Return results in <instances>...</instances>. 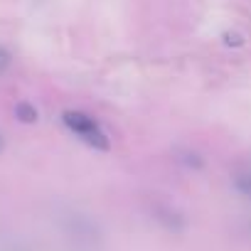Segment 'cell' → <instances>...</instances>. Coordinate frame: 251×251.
<instances>
[{"label":"cell","instance_id":"2","mask_svg":"<svg viewBox=\"0 0 251 251\" xmlns=\"http://www.w3.org/2000/svg\"><path fill=\"white\" fill-rule=\"evenodd\" d=\"M234 185H236V190L244 195V197H249L251 200V163H239L236 168H234Z\"/></svg>","mask_w":251,"mask_h":251},{"label":"cell","instance_id":"6","mask_svg":"<svg viewBox=\"0 0 251 251\" xmlns=\"http://www.w3.org/2000/svg\"><path fill=\"white\" fill-rule=\"evenodd\" d=\"M3 146H5V143H3V138H0V151H3Z\"/></svg>","mask_w":251,"mask_h":251},{"label":"cell","instance_id":"3","mask_svg":"<svg viewBox=\"0 0 251 251\" xmlns=\"http://www.w3.org/2000/svg\"><path fill=\"white\" fill-rule=\"evenodd\" d=\"M15 118H18L20 123H35V121L40 118V113H37V108H35L30 101H20V103L15 106Z\"/></svg>","mask_w":251,"mask_h":251},{"label":"cell","instance_id":"5","mask_svg":"<svg viewBox=\"0 0 251 251\" xmlns=\"http://www.w3.org/2000/svg\"><path fill=\"white\" fill-rule=\"evenodd\" d=\"M8 67H10V52L0 47V74H3Z\"/></svg>","mask_w":251,"mask_h":251},{"label":"cell","instance_id":"1","mask_svg":"<svg viewBox=\"0 0 251 251\" xmlns=\"http://www.w3.org/2000/svg\"><path fill=\"white\" fill-rule=\"evenodd\" d=\"M62 123H64V128H67L72 136H76V138H79L84 146H89L91 151H101V153L111 151V138L106 136V131L101 128V123H99L94 116H89V113H84V111L69 108V111L62 113Z\"/></svg>","mask_w":251,"mask_h":251},{"label":"cell","instance_id":"4","mask_svg":"<svg viewBox=\"0 0 251 251\" xmlns=\"http://www.w3.org/2000/svg\"><path fill=\"white\" fill-rule=\"evenodd\" d=\"M224 42H226L229 47H241V45H244V37H241L239 32H224Z\"/></svg>","mask_w":251,"mask_h":251}]
</instances>
